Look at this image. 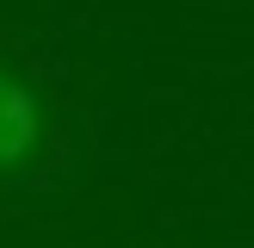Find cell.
<instances>
[{
	"mask_svg": "<svg viewBox=\"0 0 254 248\" xmlns=\"http://www.w3.org/2000/svg\"><path fill=\"white\" fill-rule=\"evenodd\" d=\"M31 143H37V99L0 68V161H19Z\"/></svg>",
	"mask_w": 254,
	"mask_h": 248,
	"instance_id": "6da1fadb",
	"label": "cell"
}]
</instances>
